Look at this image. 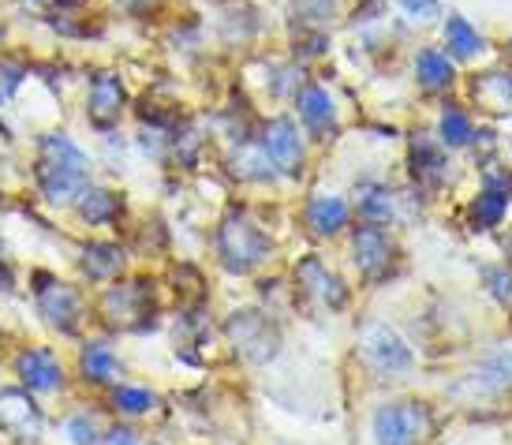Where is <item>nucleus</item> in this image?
Here are the masks:
<instances>
[{
	"label": "nucleus",
	"mask_w": 512,
	"mask_h": 445,
	"mask_svg": "<svg viewBox=\"0 0 512 445\" xmlns=\"http://www.w3.org/2000/svg\"><path fill=\"white\" fill-rule=\"evenodd\" d=\"M34 23L53 45H105L113 38L116 15L101 0H49L34 12Z\"/></svg>",
	"instance_id": "obj_7"
},
{
	"label": "nucleus",
	"mask_w": 512,
	"mask_h": 445,
	"mask_svg": "<svg viewBox=\"0 0 512 445\" xmlns=\"http://www.w3.org/2000/svg\"><path fill=\"white\" fill-rule=\"evenodd\" d=\"M72 270L75 281L86 285L90 292L113 285L124 273L135 270V255L124 236L113 232H98V236H79L72 247Z\"/></svg>",
	"instance_id": "obj_13"
},
{
	"label": "nucleus",
	"mask_w": 512,
	"mask_h": 445,
	"mask_svg": "<svg viewBox=\"0 0 512 445\" xmlns=\"http://www.w3.org/2000/svg\"><path fill=\"white\" fill-rule=\"evenodd\" d=\"M344 236H348V262H352V270L359 273L363 285H389L400 273L404 255H400L397 236L385 225H370V221H359L356 217Z\"/></svg>",
	"instance_id": "obj_12"
},
{
	"label": "nucleus",
	"mask_w": 512,
	"mask_h": 445,
	"mask_svg": "<svg viewBox=\"0 0 512 445\" xmlns=\"http://www.w3.org/2000/svg\"><path fill=\"white\" fill-rule=\"evenodd\" d=\"M98 404L109 419L143 423V419L161 416L165 397H161V389L150 386V382H139V378H120V382H113L105 393H98Z\"/></svg>",
	"instance_id": "obj_21"
},
{
	"label": "nucleus",
	"mask_w": 512,
	"mask_h": 445,
	"mask_svg": "<svg viewBox=\"0 0 512 445\" xmlns=\"http://www.w3.org/2000/svg\"><path fill=\"white\" fill-rule=\"evenodd\" d=\"M72 378H75V389H83L90 397H98L105 389L120 382V378H128V359H124V348H120V337L105 330H90L79 337L72 345Z\"/></svg>",
	"instance_id": "obj_11"
},
{
	"label": "nucleus",
	"mask_w": 512,
	"mask_h": 445,
	"mask_svg": "<svg viewBox=\"0 0 512 445\" xmlns=\"http://www.w3.org/2000/svg\"><path fill=\"white\" fill-rule=\"evenodd\" d=\"M258 146L270 158V165L281 173V180H303L307 165H311V139L299 128L292 113H273L258 124Z\"/></svg>",
	"instance_id": "obj_15"
},
{
	"label": "nucleus",
	"mask_w": 512,
	"mask_h": 445,
	"mask_svg": "<svg viewBox=\"0 0 512 445\" xmlns=\"http://www.w3.org/2000/svg\"><path fill=\"white\" fill-rule=\"evenodd\" d=\"M4 367H8L15 386L30 389V393L42 397V401L72 397V389H75L72 363H68V356H64L57 345H49V341H19V345L8 352Z\"/></svg>",
	"instance_id": "obj_8"
},
{
	"label": "nucleus",
	"mask_w": 512,
	"mask_h": 445,
	"mask_svg": "<svg viewBox=\"0 0 512 445\" xmlns=\"http://www.w3.org/2000/svg\"><path fill=\"white\" fill-rule=\"evenodd\" d=\"M475 101L490 113H509L512 109V75L509 72H486L471 79Z\"/></svg>",
	"instance_id": "obj_34"
},
{
	"label": "nucleus",
	"mask_w": 512,
	"mask_h": 445,
	"mask_svg": "<svg viewBox=\"0 0 512 445\" xmlns=\"http://www.w3.org/2000/svg\"><path fill=\"white\" fill-rule=\"evenodd\" d=\"M12 42H19V34H15V12L0 0V49H8Z\"/></svg>",
	"instance_id": "obj_45"
},
{
	"label": "nucleus",
	"mask_w": 512,
	"mask_h": 445,
	"mask_svg": "<svg viewBox=\"0 0 512 445\" xmlns=\"http://www.w3.org/2000/svg\"><path fill=\"white\" fill-rule=\"evenodd\" d=\"M255 30L258 19L251 12V4H243V0L225 4L221 15H217V38H221V45H247L255 38Z\"/></svg>",
	"instance_id": "obj_33"
},
{
	"label": "nucleus",
	"mask_w": 512,
	"mask_h": 445,
	"mask_svg": "<svg viewBox=\"0 0 512 445\" xmlns=\"http://www.w3.org/2000/svg\"><path fill=\"white\" fill-rule=\"evenodd\" d=\"M23 288H27L38 326L49 337L75 345L94 326V292L79 285L75 277H60L49 266H30L27 277H23Z\"/></svg>",
	"instance_id": "obj_3"
},
{
	"label": "nucleus",
	"mask_w": 512,
	"mask_h": 445,
	"mask_svg": "<svg viewBox=\"0 0 512 445\" xmlns=\"http://www.w3.org/2000/svg\"><path fill=\"white\" fill-rule=\"evenodd\" d=\"M434 434V412L419 397H393L370 412L374 445H427Z\"/></svg>",
	"instance_id": "obj_14"
},
{
	"label": "nucleus",
	"mask_w": 512,
	"mask_h": 445,
	"mask_svg": "<svg viewBox=\"0 0 512 445\" xmlns=\"http://www.w3.org/2000/svg\"><path fill=\"white\" fill-rule=\"evenodd\" d=\"M292 116L299 120V128L307 131L311 143H333L341 135V105L318 79L303 75V83L292 94Z\"/></svg>",
	"instance_id": "obj_19"
},
{
	"label": "nucleus",
	"mask_w": 512,
	"mask_h": 445,
	"mask_svg": "<svg viewBox=\"0 0 512 445\" xmlns=\"http://www.w3.org/2000/svg\"><path fill=\"white\" fill-rule=\"evenodd\" d=\"M221 341V326L210 318V303H191L172 311V356L184 367H210V352ZM225 345V341H221Z\"/></svg>",
	"instance_id": "obj_17"
},
{
	"label": "nucleus",
	"mask_w": 512,
	"mask_h": 445,
	"mask_svg": "<svg viewBox=\"0 0 512 445\" xmlns=\"http://www.w3.org/2000/svg\"><path fill=\"white\" fill-rule=\"evenodd\" d=\"M475 382H483L490 389L512 386V352H498L494 359H486L483 367L475 371Z\"/></svg>",
	"instance_id": "obj_41"
},
{
	"label": "nucleus",
	"mask_w": 512,
	"mask_h": 445,
	"mask_svg": "<svg viewBox=\"0 0 512 445\" xmlns=\"http://www.w3.org/2000/svg\"><path fill=\"white\" fill-rule=\"evenodd\" d=\"M165 281V296H172L176 307H191V303H210V281L202 273L199 262L191 259H169L161 270Z\"/></svg>",
	"instance_id": "obj_28"
},
{
	"label": "nucleus",
	"mask_w": 512,
	"mask_h": 445,
	"mask_svg": "<svg viewBox=\"0 0 512 445\" xmlns=\"http://www.w3.org/2000/svg\"><path fill=\"white\" fill-rule=\"evenodd\" d=\"M105 423H109V416H105L101 408H94V404H72V408H64V416L57 419L60 438L68 445H101Z\"/></svg>",
	"instance_id": "obj_30"
},
{
	"label": "nucleus",
	"mask_w": 512,
	"mask_h": 445,
	"mask_svg": "<svg viewBox=\"0 0 512 445\" xmlns=\"http://www.w3.org/2000/svg\"><path fill=\"white\" fill-rule=\"evenodd\" d=\"M483 288L501 311L512 315V266H483Z\"/></svg>",
	"instance_id": "obj_40"
},
{
	"label": "nucleus",
	"mask_w": 512,
	"mask_h": 445,
	"mask_svg": "<svg viewBox=\"0 0 512 445\" xmlns=\"http://www.w3.org/2000/svg\"><path fill=\"white\" fill-rule=\"evenodd\" d=\"M206 150H210V128L202 124L199 116L187 113L169 135L165 169H172V173H199L206 165Z\"/></svg>",
	"instance_id": "obj_24"
},
{
	"label": "nucleus",
	"mask_w": 512,
	"mask_h": 445,
	"mask_svg": "<svg viewBox=\"0 0 512 445\" xmlns=\"http://www.w3.org/2000/svg\"><path fill=\"white\" fill-rule=\"evenodd\" d=\"M101 445H143V431H139V423H128V419H109Z\"/></svg>",
	"instance_id": "obj_42"
},
{
	"label": "nucleus",
	"mask_w": 512,
	"mask_h": 445,
	"mask_svg": "<svg viewBox=\"0 0 512 445\" xmlns=\"http://www.w3.org/2000/svg\"><path fill=\"white\" fill-rule=\"evenodd\" d=\"M505 217H509V195H498L490 187L471 195V202L464 206V225L471 232H494L498 225H505Z\"/></svg>",
	"instance_id": "obj_32"
},
{
	"label": "nucleus",
	"mask_w": 512,
	"mask_h": 445,
	"mask_svg": "<svg viewBox=\"0 0 512 445\" xmlns=\"http://www.w3.org/2000/svg\"><path fill=\"white\" fill-rule=\"evenodd\" d=\"M210 247H214V262L228 277H255L277 255L273 232L240 202L221 210V217L214 221V232H210Z\"/></svg>",
	"instance_id": "obj_4"
},
{
	"label": "nucleus",
	"mask_w": 512,
	"mask_h": 445,
	"mask_svg": "<svg viewBox=\"0 0 512 445\" xmlns=\"http://www.w3.org/2000/svg\"><path fill=\"white\" fill-rule=\"evenodd\" d=\"M79 120L90 135H109L116 128H128L131 120V87L128 72L116 60H90L79 68Z\"/></svg>",
	"instance_id": "obj_5"
},
{
	"label": "nucleus",
	"mask_w": 512,
	"mask_h": 445,
	"mask_svg": "<svg viewBox=\"0 0 512 445\" xmlns=\"http://www.w3.org/2000/svg\"><path fill=\"white\" fill-rule=\"evenodd\" d=\"M124 240H128L131 255L135 262H154V266H165L172 259V225L165 217L157 214H146V217H131L128 232H124Z\"/></svg>",
	"instance_id": "obj_25"
},
{
	"label": "nucleus",
	"mask_w": 512,
	"mask_h": 445,
	"mask_svg": "<svg viewBox=\"0 0 512 445\" xmlns=\"http://www.w3.org/2000/svg\"><path fill=\"white\" fill-rule=\"evenodd\" d=\"M49 434V412L42 397H34L30 389L0 386V438L8 445H42Z\"/></svg>",
	"instance_id": "obj_18"
},
{
	"label": "nucleus",
	"mask_w": 512,
	"mask_h": 445,
	"mask_svg": "<svg viewBox=\"0 0 512 445\" xmlns=\"http://www.w3.org/2000/svg\"><path fill=\"white\" fill-rule=\"evenodd\" d=\"M352 214L370 225H397L400 217V195L385 180H359L352 195Z\"/></svg>",
	"instance_id": "obj_27"
},
{
	"label": "nucleus",
	"mask_w": 512,
	"mask_h": 445,
	"mask_svg": "<svg viewBox=\"0 0 512 445\" xmlns=\"http://www.w3.org/2000/svg\"><path fill=\"white\" fill-rule=\"evenodd\" d=\"M34 75H38V57L27 45L12 42L8 49H0V116L19 105V98L34 87Z\"/></svg>",
	"instance_id": "obj_26"
},
{
	"label": "nucleus",
	"mask_w": 512,
	"mask_h": 445,
	"mask_svg": "<svg viewBox=\"0 0 512 445\" xmlns=\"http://www.w3.org/2000/svg\"><path fill=\"white\" fill-rule=\"evenodd\" d=\"M352 221V199H344L341 191H311L299 202V225L311 240H341Z\"/></svg>",
	"instance_id": "obj_20"
},
{
	"label": "nucleus",
	"mask_w": 512,
	"mask_h": 445,
	"mask_svg": "<svg viewBox=\"0 0 512 445\" xmlns=\"http://www.w3.org/2000/svg\"><path fill=\"white\" fill-rule=\"evenodd\" d=\"M329 45H333L329 27H292V60L299 68L329 57Z\"/></svg>",
	"instance_id": "obj_37"
},
{
	"label": "nucleus",
	"mask_w": 512,
	"mask_h": 445,
	"mask_svg": "<svg viewBox=\"0 0 512 445\" xmlns=\"http://www.w3.org/2000/svg\"><path fill=\"white\" fill-rule=\"evenodd\" d=\"M475 139V120L460 105H445L438 113V143L445 150H464Z\"/></svg>",
	"instance_id": "obj_36"
},
{
	"label": "nucleus",
	"mask_w": 512,
	"mask_h": 445,
	"mask_svg": "<svg viewBox=\"0 0 512 445\" xmlns=\"http://www.w3.org/2000/svg\"><path fill=\"white\" fill-rule=\"evenodd\" d=\"M408 176L423 195H438L449 184V154L445 146L434 143L430 135H412L408 139Z\"/></svg>",
	"instance_id": "obj_23"
},
{
	"label": "nucleus",
	"mask_w": 512,
	"mask_h": 445,
	"mask_svg": "<svg viewBox=\"0 0 512 445\" xmlns=\"http://www.w3.org/2000/svg\"><path fill=\"white\" fill-rule=\"evenodd\" d=\"M509 49H512V42H509Z\"/></svg>",
	"instance_id": "obj_48"
},
{
	"label": "nucleus",
	"mask_w": 512,
	"mask_h": 445,
	"mask_svg": "<svg viewBox=\"0 0 512 445\" xmlns=\"http://www.w3.org/2000/svg\"><path fill=\"white\" fill-rule=\"evenodd\" d=\"M483 187L498 191V195H509L512 199V169L501 165V161H483Z\"/></svg>",
	"instance_id": "obj_44"
},
{
	"label": "nucleus",
	"mask_w": 512,
	"mask_h": 445,
	"mask_svg": "<svg viewBox=\"0 0 512 445\" xmlns=\"http://www.w3.org/2000/svg\"><path fill=\"white\" fill-rule=\"evenodd\" d=\"M356 356L374 378H408L415 371L412 345L389 322H367V326H359Z\"/></svg>",
	"instance_id": "obj_16"
},
{
	"label": "nucleus",
	"mask_w": 512,
	"mask_h": 445,
	"mask_svg": "<svg viewBox=\"0 0 512 445\" xmlns=\"http://www.w3.org/2000/svg\"><path fill=\"white\" fill-rule=\"evenodd\" d=\"M400 15H408L412 23H434L441 15V0H393Z\"/></svg>",
	"instance_id": "obj_43"
},
{
	"label": "nucleus",
	"mask_w": 512,
	"mask_h": 445,
	"mask_svg": "<svg viewBox=\"0 0 512 445\" xmlns=\"http://www.w3.org/2000/svg\"><path fill=\"white\" fill-rule=\"evenodd\" d=\"M98 176L94 146H86L68 124L53 120L45 128H34L27 146V187L45 210L68 214V206Z\"/></svg>",
	"instance_id": "obj_1"
},
{
	"label": "nucleus",
	"mask_w": 512,
	"mask_h": 445,
	"mask_svg": "<svg viewBox=\"0 0 512 445\" xmlns=\"http://www.w3.org/2000/svg\"><path fill=\"white\" fill-rule=\"evenodd\" d=\"M217 326H221L225 348L243 367H270L285 352V326H281L277 311H270L266 303L232 307Z\"/></svg>",
	"instance_id": "obj_6"
},
{
	"label": "nucleus",
	"mask_w": 512,
	"mask_h": 445,
	"mask_svg": "<svg viewBox=\"0 0 512 445\" xmlns=\"http://www.w3.org/2000/svg\"><path fill=\"white\" fill-rule=\"evenodd\" d=\"M169 318V296L161 270L135 266L120 281L94 292V330H105L113 337H154L165 330Z\"/></svg>",
	"instance_id": "obj_2"
},
{
	"label": "nucleus",
	"mask_w": 512,
	"mask_h": 445,
	"mask_svg": "<svg viewBox=\"0 0 512 445\" xmlns=\"http://www.w3.org/2000/svg\"><path fill=\"white\" fill-rule=\"evenodd\" d=\"M356 4H359V0H356Z\"/></svg>",
	"instance_id": "obj_49"
},
{
	"label": "nucleus",
	"mask_w": 512,
	"mask_h": 445,
	"mask_svg": "<svg viewBox=\"0 0 512 445\" xmlns=\"http://www.w3.org/2000/svg\"><path fill=\"white\" fill-rule=\"evenodd\" d=\"M68 221H72L79 236H98V232H113V236H124L135 217V206H131V191L120 180H109V176H98L83 187V195L68 206Z\"/></svg>",
	"instance_id": "obj_9"
},
{
	"label": "nucleus",
	"mask_w": 512,
	"mask_h": 445,
	"mask_svg": "<svg viewBox=\"0 0 512 445\" xmlns=\"http://www.w3.org/2000/svg\"><path fill=\"white\" fill-rule=\"evenodd\" d=\"M288 300L296 307H318L326 315H344L352 307V285L326 262V255L307 251L288 270Z\"/></svg>",
	"instance_id": "obj_10"
},
{
	"label": "nucleus",
	"mask_w": 512,
	"mask_h": 445,
	"mask_svg": "<svg viewBox=\"0 0 512 445\" xmlns=\"http://www.w3.org/2000/svg\"><path fill=\"white\" fill-rule=\"evenodd\" d=\"M341 12V0H292V27H329Z\"/></svg>",
	"instance_id": "obj_39"
},
{
	"label": "nucleus",
	"mask_w": 512,
	"mask_h": 445,
	"mask_svg": "<svg viewBox=\"0 0 512 445\" xmlns=\"http://www.w3.org/2000/svg\"><path fill=\"white\" fill-rule=\"evenodd\" d=\"M501 251H505V266H512V229L501 236Z\"/></svg>",
	"instance_id": "obj_46"
},
{
	"label": "nucleus",
	"mask_w": 512,
	"mask_h": 445,
	"mask_svg": "<svg viewBox=\"0 0 512 445\" xmlns=\"http://www.w3.org/2000/svg\"><path fill=\"white\" fill-rule=\"evenodd\" d=\"M412 75H415V83H419V90H427V94H441V90L453 87L456 64L445 49L423 45V49H415V57H412Z\"/></svg>",
	"instance_id": "obj_31"
},
{
	"label": "nucleus",
	"mask_w": 512,
	"mask_h": 445,
	"mask_svg": "<svg viewBox=\"0 0 512 445\" xmlns=\"http://www.w3.org/2000/svg\"><path fill=\"white\" fill-rule=\"evenodd\" d=\"M94 161H98V173L109 180H124L131 173V161H139L135 143H131L128 128H116L109 135H94Z\"/></svg>",
	"instance_id": "obj_29"
},
{
	"label": "nucleus",
	"mask_w": 512,
	"mask_h": 445,
	"mask_svg": "<svg viewBox=\"0 0 512 445\" xmlns=\"http://www.w3.org/2000/svg\"><path fill=\"white\" fill-rule=\"evenodd\" d=\"M116 19L128 23H165L169 19V0H101Z\"/></svg>",
	"instance_id": "obj_38"
},
{
	"label": "nucleus",
	"mask_w": 512,
	"mask_h": 445,
	"mask_svg": "<svg viewBox=\"0 0 512 445\" xmlns=\"http://www.w3.org/2000/svg\"><path fill=\"white\" fill-rule=\"evenodd\" d=\"M441 34H445V53L453 60H471L483 53V38H479V30L471 27L464 15L449 12V19H445V27H441Z\"/></svg>",
	"instance_id": "obj_35"
},
{
	"label": "nucleus",
	"mask_w": 512,
	"mask_h": 445,
	"mask_svg": "<svg viewBox=\"0 0 512 445\" xmlns=\"http://www.w3.org/2000/svg\"><path fill=\"white\" fill-rule=\"evenodd\" d=\"M206 4H214V8H225V4H232V0H206Z\"/></svg>",
	"instance_id": "obj_47"
},
{
	"label": "nucleus",
	"mask_w": 512,
	"mask_h": 445,
	"mask_svg": "<svg viewBox=\"0 0 512 445\" xmlns=\"http://www.w3.org/2000/svg\"><path fill=\"white\" fill-rule=\"evenodd\" d=\"M221 173L240 187H270L281 184V173L270 165V158L262 154L258 139H243V143H228L221 154Z\"/></svg>",
	"instance_id": "obj_22"
}]
</instances>
